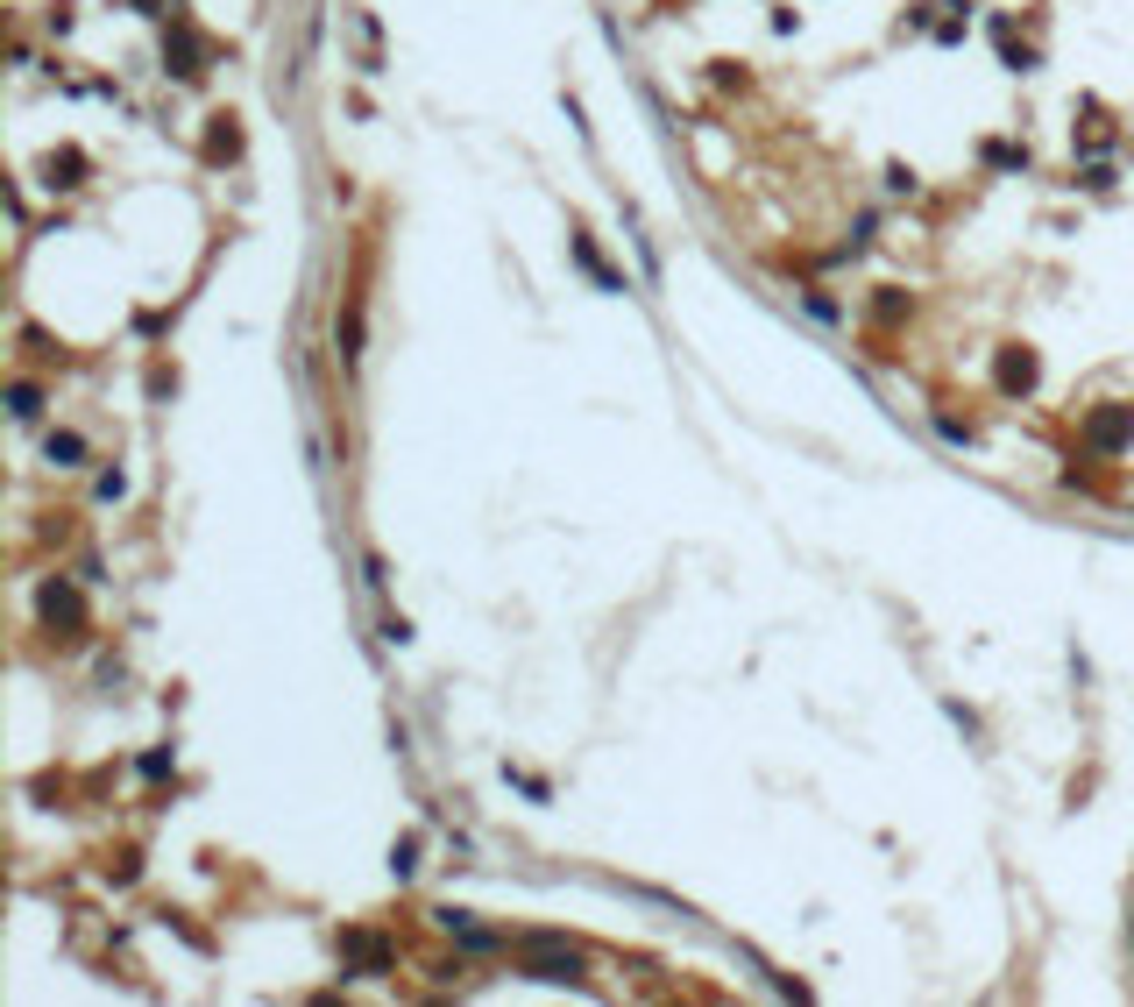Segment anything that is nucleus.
<instances>
[{"label":"nucleus","instance_id":"1","mask_svg":"<svg viewBox=\"0 0 1134 1007\" xmlns=\"http://www.w3.org/2000/svg\"><path fill=\"white\" fill-rule=\"evenodd\" d=\"M532 979H582V958H575V951H546V944H532Z\"/></svg>","mask_w":1134,"mask_h":1007},{"label":"nucleus","instance_id":"4","mask_svg":"<svg viewBox=\"0 0 1134 1007\" xmlns=\"http://www.w3.org/2000/svg\"><path fill=\"white\" fill-rule=\"evenodd\" d=\"M171 71H178V79H199V50H192V36H171Z\"/></svg>","mask_w":1134,"mask_h":1007},{"label":"nucleus","instance_id":"2","mask_svg":"<svg viewBox=\"0 0 1134 1007\" xmlns=\"http://www.w3.org/2000/svg\"><path fill=\"white\" fill-rule=\"evenodd\" d=\"M1127 440V412H1099L1092 419V447H1120Z\"/></svg>","mask_w":1134,"mask_h":1007},{"label":"nucleus","instance_id":"7","mask_svg":"<svg viewBox=\"0 0 1134 1007\" xmlns=\"http://www.w3.org/2000/svg\"><path fill=\"white\" fill-rule=\"evenodd\" d=\"M1000 376H1007V383H1028V376H1035V362H1028V355H1007V362H1000Z\"/></svg>","mask_w":1134,"mask_h":1007},{"label":"nucleus","instance_id":"3","mask_svg":"<svg viewBox=\"0 0 1134 1007\" xmlns=\"http://www.w3.org/2000/svg\"><path fill=\"white\" fill-rule=\"evenodd\" d=\"M50 461H57V469H78V461H86V440H78V433H50Z\"/></svg>","mask_w":1134,"mask_h":1007},{"label":"nucleus","instance_id":"6","mask_svg":"<svg viewBox=\"0 0 1134 1007\" xmlns=\"http://www.w3.org/2000/svg\"><path fill=\"white\" fill-rule=\"evenodd\" d=\"M43 398H36V383H15V419H36Z\"/></svg>","mask_w":1134,"mask_h":1007},{"label":"nucleus","instance_id":"5","mask_svg":"<svg viewBox=\"0 0 1134 1007\" xmlns=\"http://www.w3.org/2000/svg\"><path fill=\"white\" fill-rule=\"evenodd\" d=\"M43 610H50V617H64V625H78V596H71V589H57V582L43 589Z\"/></svg>","mask_w":1134,"mask_h":1007}]
</instances>
